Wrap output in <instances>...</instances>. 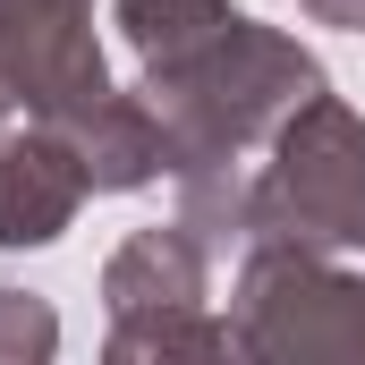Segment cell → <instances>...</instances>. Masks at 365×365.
Listing matches in <instances>:
<instances>
[{
  "mask_svg": "<svg viewBox=\"0 0 365 365\" xmlns=\"http://www.w3.org/2000/svg\"><path fill=\"white\" fill-rule=\"evenodd\" d=\"M145 93H153V110L170 128V170L195 179V170H221L264 128H280L306 93H323V68L297 43H280L255 17L230 9L221 34H204L195 51L162 60V68H145Z\"/></svg>",
  "mask_w": 365,
  "mask_h": 365,
  "instance_id": "6da1fadb",
  "label": "cell"
},
{
  "mask_svg": "<svg viewBox=\"0 0 365 365\" xmlns=\"http://www.w3.org/2000/svg\"><path fill=\"white\" fill-rule=\"evenodd\" d=\"M247 230L264 247H365V128L331 93L280 119L272 170L247 187Z\"/></svg>",
  "mask_w": 365,
  "mask_h": 365,
  "instance_id": "7a4b0ae2",
  "label": "cell"
},
{
  "mask_svg": "<svg viewBox=\"0 0 365 365\" xmlns=\"http://www.w3.org/2000/svg\"><path fill=\"white\" fill-rule=\"evenodd\" d=\"M238 349H365V280L323 272L306 247H255L238 289Z\"/></svg>",
  "mask_w": 365,
  "mask_h": 365,
  "instance_id": "3957f363",
  "label": "cell"
},
{
  "mask_svg": "<svg viewBox=\"0 0 365 365\" xmlns=\"http://www.w3.org/2000/svg\"><path fill=\"white\" fill-rule=\"evenodd\" d=\"M86 153L60 136V128H34V136H9L0 145V247H43L77 221L86 204Z\"/></svg>",
  "mask_w": 365,
  "mask_h": 365,
  "instance_id": "277c9868",
  "label": "cell"
},
{
  "mask_svg": "<svg viewBox=\"0 0 365 365\" xmlns=\"http://www.w3.org/2000/svg\"><path fill=\"white\" fill-rule=\"evenodd\" d=\"M204 297V247L179 238V230H145V238H128L119 247V264H110V314L128 323V314H162V306H195Z\"/></svg>",
  "mask_w": 365,
  "mask_h": 365,
  "instance_id": "5b68a950",
  "label": "cell"
},
{
  "mask_svg": "<svg viewBox=\"0 0 365 365\" xmlns=\"http://www.w3.org/2000/svg\"><path fill=\"white\" fill-rule=\"evenodd\" d=\"M119 26H128V43L145 51V68H162V60H179L204 34L230 26V0H119Z\"/></svg>",
  "mask_w": 365,
  "mask_h": 365,
  "instance_id": "8992f818",
  "label": "cell"
},
{
  "mask_svg": "<svg viewBox=\"0 0 365 365\" xmlns=\"http://www.w3.org/2000/svg\"><path fill=\"white\" fill-rule=\"evenodd\" d=\"M51 340H60V323L43 306H26L17 289H0V357H51Z\"/></svg>",
  "mask_w": 365,
  "mask_h": 365,
  "instance_id": "52a82bcc",
  "label": "cell"
},
{
  "mask_svg": "<svg viewBox=\"0 0 365 365\" xmlns=\"http://www.w3.org/2000/svg\"><path fill=\"white\" fill-rule=\"evenodd\" d=\"M306 17H314V26H349V34H365V0H306Z\"/></svg>",
  "mask_w": 365,
  "mask_h": 365,
  "instance_id": "ba28073f",
  "label": "cell"
}]
</instances>
